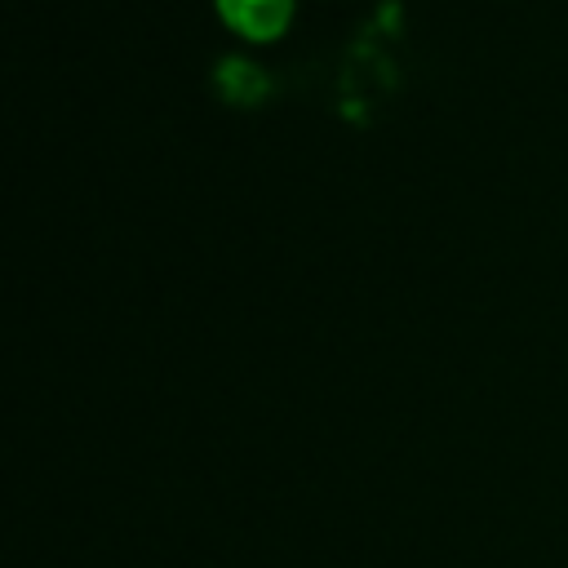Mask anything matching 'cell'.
<instances>
[{"mask_svg": "<svg viewBox=\"0 0 568 568\" xmlns=\"http://www.w3.org/2000/svg\"><path fill=\"white\" fill-rule=\"evenodd\" d=\"M213 4L244 36H275L293 9V0H213Z\"/></svg>", "mask_w": 568, "mask_h": 568, "instance_id": "obj_1", "label": "cell"}]
</instances>
